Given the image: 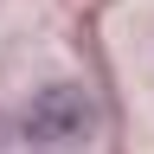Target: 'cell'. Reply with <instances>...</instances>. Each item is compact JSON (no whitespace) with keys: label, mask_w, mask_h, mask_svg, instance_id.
Masks as SVG:
<instances>
[{"label":"cell","mask_w":154,"mask_h":154,"mask_svg":"<svg viewBox=\"0 0 154 154\" xmlns=\"http://www.w3.org/2000/svg\"><path fill=\"white\" fill-rule=\"evenodd\" d=\"M26 135L32 141H84L90 135V103L77 90H45L26 116Z\"/></svg>","instance_id":"1"}]
</instances>
